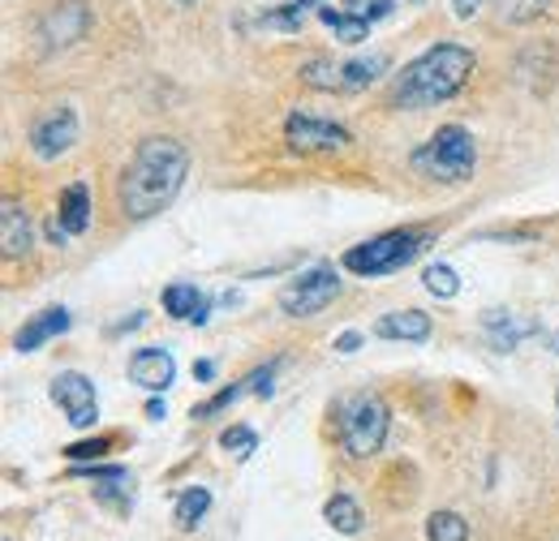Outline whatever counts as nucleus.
<instances>
[{
    "label": "nucleus",
    "instance_id": "obj_33",
    "mask_svg": "<svg viewBox=\"0 0 559 541\" xmlns=\"http://www.w3.org/2000/svg\"><path fill=\"white\" fill-rule=\"evenodd\" d=\"M194 378L211 383V378H215V365H211V361H199V365H194Z\"/></svg>",
    "mask_w": 559,
    "mask_h": 541
},
{
    "label": "nucleus",
    "instance_id": "obj_19",
    "mask_svg": "<svg viewBox=\"0 0 559 541\" xmlns=\"http://www.w3.org/2000/svg\"><path fill=\"white\" fill-rule=\"evenodd\" d=\"M323 520H328L336 533H345V538H357L366 516H361V507L353 503L349 494H332V498H328V507H323Z\"/></svg>",
    "mask_w": 559,
    "mask_h": 541
},
{
    "label": "nucleus",
    "instance_id": "obj_23",
    "mask_svg": "<svg viewBox=\"0 0 559 541\" xmlns=\"http://www.w3.org/2000/svg\"><path fill=\"white\" fill-rule=\"evenodd\" d=\"M207 507H211L207 485H190V490L177 498V525H181V529H199V520L207 516Z\"/></svg>",
    "mask_w": 559,
    "mask_h": 541
},
{
    "label": "nucleus",
    "instance_id": "obj_16",
    "mask_svg": "<svg viewBox=\"0 0 559 541\" xmlns=\"http://www.w3.org/2000/svg\"><path fill=\"white\" fill-rule=\"evenodd\" d=\"M164 310H168L173 318L194 323V327H203L211 314L207 297L199 292V284H168V288H164Z\"/></svg>",
    "mask_w": 559,
    "mask_h": 541
},
{
    "label": "nucleus",
    "instance_id": "obj_4",
    "mask_svg": "<svg viewBox=\"0 0 559 541\" xmlns=\"http://www.w3.org/2000/svg\"><path fill=\"white\" fill-rule=\"evenodd\" d=\"M388 425H392V412L383 405V396L374 392H357L336 400V434H341V447L353 460H366L383 447L388 438Z\"/></svg>",
    "mask_w": 559,
    "mask_h": 541
},
{
    "label": "nucleus",
    "instance_id": "obj_36",
    "mask_svg": "<svg viewBox=\"0 0 559 541\" xmlns=\"http://www.w3.org/2000/svg\"><path fill=\"white\" fill-rule=\"evenodd\" d=\"M556 405H559V392H556Z\"/></svg>",
    "mask_w": 559,
    "mask_h": 541
},
{
    "label": "nucleus",
    "instance_id": "obj_12",
    "mask_svg": "<svg viewBox=\"0 0 559 541\" xmlns=\"http://www.w3.org/2000/svg\"><path fill=\"white\" fill-rule=\"evenodd\" d=\"M31 245H35L31 211L9 199L0 206V250H4V259H22V254H31Z\"/></svg>",
    "mask_w": 559,
    "mask_h": 541
},
{
    "label": "nucleus",
    "instance_id": "obj_28",
    "mask_svg": "<svg viewBox=\"0 0 559 541\" xmlns=\"http://www.w3.org/2000/svg\"><path fill=\"white\" fill-rule=\"evenodd\" d=\"M503 22H534L551 0H490Z\"/></svg>",
    "mask_w": 559,
    "mask_h": 541
},
{
    "label": "nucleus",
    "instance_id": "obj_18",
    "mask_svg": "<svg viewBox=\"0 0 559 541\" xmlns=\"http://www.w3.org/2000/svg\"><path fill=\"white\" fill-rule=\"evenodd\" d=\"M57 219L66 224V232H70V237H78V232H86V228H91V190H86L82 181H73L70 190L61 194Z\"/></svg>",
    "mask_w": 559,
    "mask_h": 541
},
{
    "label": "nucleus",
    "instance_id": "obj_35",
    "mask_svg": "<svg viewBox=\"0 0 559 541\" xmlns=\"http://www.w3.org/2000/svg\"><path fill=\"white\" fill-rule=\"evenodd\" d=\"M181 4H194V0H181Z\"/></svg>",
    "mask_w": 559,
    "mask_h": 541
},
{
    "label": "nucleus",
    "instance_id": "obj_2",
    "mask_svg": "<svg viewBox=\"0 0 559 541\" xmlns=\"http://www.w3.org/2000/svg\"><path fill=\"white\" fill-rule=\"evenodd\" d=\"M474 73V52L461 44H435L426 48L418 61L396 73V91L392 99L401 108H435L443 99H452Z\"/></svg>",
    "mask_w": 559,
    "mask_h": 541
},
{
    "label": "nucleus",
    "instance_id": "obj_32",
    "mask_svg": "<svg viewBox=\"0 0 559 541\" xmlns=\"http://www.w3.org/2000/svg\"><path fill=\"white\" fill-rule=\"evenodd\" d=\"M146 417H151V421H164V417H168L164 400H151V405H146Z\"/></svg>",
    "mask_w": 559,
    "mask_h": 541
},
{
    "label": "nucleus",
    "instance_id": "obj_17",
    "mask_svg": "<svg viewBox=\"0 0 559 541\" xmlns=\"http://www.w3.org/2000/svg\"><path fill=\"white\" fill-rule=\"evenodd\" d=\"M483 327H487V336L495 339V348H499V352L516 348L521 339L538 332L534 323H525V318H516V314H508V310H487V314H483Z\"/></svg>",
    "mask_w": 559,
    "mask_h": 541
},
{
    "label": "nucleus",
    "instance_id": "obj_15",
    "mask_svg": "<svg viewBox=\"0 0 559 541\" xmlns=\"http://www.w3.org/2000/svg\"><path fill=\"white\" fill-rule=\"evenodd\" d=\"M70 310H61V305H52V310H44V314H35L17 336H13V348L17 352H35L39 344H48L52 336H61V332H70Z\"/></svg>",
    "mask_w": 559,
    "mask_h": 541
},
{
    "label": "nucleus",
    "instance_id": "obj_30",
    "mask_svg": "<svg viewBox=\"0 0 559 541\" xmlns=\"http://www.w3.org/2000/svg\"><path fill=\"white\" fill-rule=\"evenodd\" d=\"M357 348H361V336H357V332H345V336H336V352H345V357H349V352H357Z\"/></svg>",
    "mask_w": 559,
    "mask_h": 541
},
{
    "label": "nucleus",
    "instance_id": "obj_20",
    "mask_svg": "<svg viewBox=\"0 0 559 541\" xmlns=\"http://www.w3.org/2000/svg\"><path fill=\"white\" fill-rule=\"evenodd\" d=\"M301 86L310 91H345V65L328 61V57H314L301 65Z\"/></svg>",
    "mask_w": 559,
    "mask_h": 541
},
{
    "label": "nucleus",
    "instance_id": "obj_5",
    "mask_svg": "<svg viewBox=\"0 0 559 541\" xmlns=\"http://www.w3.org/2000/svg\"><path fill=\"white\" fill-rule=\"evenodd\" d=\"M426 241H430V237H426L421 228H392V232H383V237H374V241H361V245L345 250L341 267L353 270V275H361V279L392 275V270L409 267L421 250H426Z\"/></svg>",
    "mask_w": 559,
    "mask_h": 541
},
{
    "label": "nucleus",
    "instance_id": "obj_7",
    "mask_svg": "<svg viewBox=\"0 0 559 541\" xmlns=\"http://www.w3.org/2000/svg\"><path fill=\"white\" fill-rule=\"evenodd\" d=\"M284 142L297 155H332V151H345L353 134L336 121H323V117H310V112H293L284 121Z\"/></svg>",
    "mask_w": 559,
    "mask_h": 541
},
{
    "label": "nucleus",
    "instance_id": "obj_13",
    "mask_svg": "<svg viewBox=\"0 0 559 541\" xmlns=\"http://www.w3.org/2000/svg\"><path fill=\"white\" fill-rule=\"evenodd\" d=\"M272 374H276V361H272V365H263V370H254V374H246L241 383L224 387L219 396H211L207 405H194V417H199V421H207V417H215V412H224L233 400H241L246 392H254V396H272Z\"/></svg>",
    "mask_w": 559,
    "mask_h": 541
},
{
    "label": "nucleus",
    "instance_id": "obj_25",
    "mask_svg": "<svg viewBox=\"0 0 559 541\" xmlns=\"http://www.w3.org/2000/svg\"><path fill=\"white\" fill-rule=\"evenodd\" d=\"M388 65H392V61H388L383 52H379V57H366V61H349V65H345V91H361V86L379 82Z\"/></svg>",
    "mask_w": 559,
    "mask_h": 541
},
{
    "label": "nucleus",
    "instance_id": "obj_29",
    "mask_svg": "<svg viewBox=\"0 0 559 541\" xmlns=\"http://www.w3.org/2000/svg\"><path fill=\"white\" fill-rule=\"evenodd\" d=\"M112 447V438H95V443H73V447H66V456L70 460H99L104 452Z\"/></svg>",
    "mask_w": 559,
    "mask_h": 541
},
{
    "label": "nucleus",
    "instance_id": "obj_3",
    "mask_svg": "<svg viewBox=\"0 0 559 541\" xmlns=\"http://www.w3.org/2000/svg\"><path fill=\"white\" fill-rule=\"evenodd\" d=\"M414 172L426 181H439V185H465L478 168V142L465 125H439L430 142H421L418 151L409 155Z\"/></svg>",
    "mask_w": 559,
    "mask_h": 541
},
{
    "label": "nucleus",
    "instance_id": "obj_8",
    "mask_svg": "<svg viewBox=\"0 0 559 541\" xmlns=\"http://www.w3.org/2000/svg\"><path fill=\"white\" fill-rule=\"evenodd\" d=\"M52 400L66 408L70 425H78V430H91V425L99 421V396H95V383H91L86 374H78V370H61V374L52 378Z\"/></svg>",
    "mask_w": 559,
    "mask_h": 541
},
{
    "label": "nucleus",
    "instance_id": "obj_31",
    "mask_svg": "<svg viewBox=\"0 0 559 541\" xmlns=\"http://www.w3.org/2000/svg\"><path fill=\"white\" fill-rule=\"evenodd\" d=\"M456 4V17H474L483 9V0H452Z\"/></svg>",
    "mask_w": 559,
    "mask_h": 541
},
{
    "label": "nucleus",
    "instance_id": "obj_24",
    "mask_svg": "<svg viewBox=\"0 0 559 541\" xmlns=\"http://www.w3.org/2000/svg\"><path fill=\"white\" fill-rule=\"evenodd\" d=\"M341 17H349V22H361V26H374V22H383L396 4L392 0H341V4H332Z\"/></svg>",
    "mask_w": 559,
    "mask_h": 541
},
{
    "label": "nucleus",
    "instance_id": "obj_10",
    "mask_svg": "<svg viewBox=\"0 0 559 541\" xmlns=\"http://www.w3.org/2000/svg\"><path fill=\"white\" fill-rule=\"evenodd\" d=\"M86 26H91V9L82 0H61L39 17V39L48 48H70L86 35Z\"/></svg>",
    "mask_w": 559,
    "mask_h": 541
},
{
    "label": "nucleus",
    "instance_id": "obj_27",
    "mask_svg": "<svg viewBox=\"0 0 559 541\" xmlns=\"http://www.w3.org/2000/svg\"><path fill=\"white\" fill-rule=\"evenodd\" d=\"M219 447H224V452H233L237 460H250V456H254V447H259V434H254L250 425H228V430L219 434Z\"/></svg>",
    "mask_w": 559,
    "mask_h": 541
},
{
    "label": "nucleus",
    "instance_id": "obj_1",
    "mask_svg": "<svg viewBox=\"0 0 559 541\" xmlns=\"http://www.w3.org/2000/svg\"><path fill=\"white\" fill-rule=\"evenodd\" d=\"M190 177V151L177 137H146L121 172L117 203L126 219H151L181 194Z\"/></svg>",
    "mask_w": 559,
    "mask_h": 541
},
{
    "label": "nucleus",
    "instance_id": "obj_11",
    "mask_svg": "<svg viewBox=\"0 0 559 541\" xmlns=\"http://www.w3.org/2000/svg\"><path fill=\"white\" fill-rule=\"evenodd\" d=\"M177 378V361L168 348H139L130 357V383H139L142 392H168Z\"/></svg>",
    "mask_w": 559,
    "mask_h": 541
},
{
    "label": "nucleus",
    "instance_id": "obj_14",
    "mask_svg": "<svg viewBox=\"0 0 559 541\" xmlns=\"http://www.w3.org/2000/svg\"><path fill=\"white\" fill-rule=\"evenodd\" d=\"M430 332H435V323L421 310H392L374 323L379 339H405V344H421V339H430Z\"/></svg>",
    "mask_w": 559,
    "mask_h": 541
},
{
    "label": "nucleus",
    "instance_id": "obj_6",
    "mask_svg": "<svg viewBox=\"0 0 559 541\" xmlns=\"http://www.w3.org/2000/svg\"><path fill=\"white\" fill-rule=\"evenodd\" d=\"M336 292H341L336 267H332V263H319V267L301 270L297 279H288V284L280 288V310H284L288 318H310V314L328 310V305L336 301Z\"/></svg>",
    "mask_w": 559,
    "mask_h": 541
},
{
    "label": "nucleus",
    "instance_id": "obj_22",
    "mask_svg": "<svg viewBox=\"0 0 559 541\" xmlns=\"http://www.w3.org/2000/svg\"><path fill=\"white\" fill-rule=\"evenodd\" d=\"M426 541H469V520L461 512H435L426 520Z\"/></svg>",
    "mask_w": 559,
    "mask_h": 541
},
{
    "label": "nucleus",
    "instance_id": "obj_9",
    "mask_svg": "<svg viewBox=\"0 0 559 541\" xmlns=\"http://www.w3.org/2000/svg\"><path fill=\"white\" fill-rule=\"evenodd\" d=\"M73 142H78V112H73L70 104L48 108V112L31 125V151H35L39 159H61Z\"/></svg>",
    "mask_w": 559,
    "mask_h": 541
},
{
    "label": "nucleus",
    "instance_id": "obj_21",
    "mask_svg": "<svg viewBox=\"0 0 559 541\" xmlns=\"http://www.w3.org/2000/svg\"><path fill=\"white\" fill-rule=\"evenodd\" d=\"M319 0H288L284 9H272V13H263L259 22L267 26V31H284V35H297L301 26H306V17H310V9H314Z\"/></svg>",
    "mask_w": 559,
    "mask_h": 541
},
{
    "label": "nucleus",
    "instance_id": "obj_26",
    "mask_svg": "<svg viewBox=\"0 0 559 541\" xmlns=\"http://www.w3.org/2000/svg\"><path fill=\"white\" fill-rule=\"evenodd\" d=\"M421 279H426V292H435L439 301H452L461 292V275L452 267H443V263H430V267L421 270Z\"/></svg>",
    "mask_w": 559,
    "mask_h": 541
},
{
    "label": "nucleus",
    "instance_id": "obj_34",
    "mask_svg": "<svg viewBox=\"0 0 559 541\" xmlns=\"http://www.w3.org/2000/svg\"><path fill=\"white\" fill-rule=\"evenodd\" d=\"M556 352H559V332H556Z\"/></svg>",
    "mask_w": 559,
    "mask_h": 541
}]
</instances>
